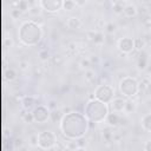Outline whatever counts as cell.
Returning a JSON list of instances; mask_svg holds the SVG:
<instances>
[{
  "mask_svg": "<svg viewBox=\"0 0 151 151\" xmlns=\"http://www.w3.org/2000/svg\"><path fill=\"white\" fill-rule=\"evenodd\" d=\"M59 127L65 137L77 140L86 134L88 129V119L85 117V114L70 111L68 113L64 114L59 123Z\"/></svg>",
  "mask_w": 151,
  "mask_h": 151,
  "instance_id": "obj_1",
  "label": "cell"
},
{
  "mask_svg": "<svg viewBox=\"0 0 151 151\" xmlns=\"http://www.w3.org/2000/svg\"><path fill=\"white\" fill-rule=\"evenodd\" d=\"M18 37L22 45L28 46V47L35 46L40 42L42 38L41 25L37 24L33 19L24 20L19 26Z\"/></svg>",
  "mask_w": 151,
  "mask_h": 151,
  "instance_id": "obj_2",
  "label": "cell"
},
{
  "mask_svg": "<svg viewBox=\"0 0 151 151\" xmlns=\"http://www.w3.org/2000/svg\"><path fill=\"white\" fill-rule=\"evenodd\" d=\"M85 117L88 119V122L92 123H101L105 122L109 112V105L105 103H101L97 99H91L85 105Z\"/></svg>",
  "mask_w": 151,
  "mask_h": 151,
  "instance_id": "obj_3",
  "label": "cell"
},
{
  "mask_svg": "<svg viewBox=\"0 0 151 151\" xmlns=\"http://www.w3.org/2000/svg\"><path fill=\"white\" fill-rule=\"evenodd\" d=\"M118 88L124 97L127 99H133L139 93V81L134 77L125 76L119 80Z\"/></svg>",
  "mask_w": 151,
  "mask_h": 151,
  "instance_id": "obj_4",
  "label": "cell"
},
{
  "mask_svg": "<svg viewBox=\"0 0 151 151\" xmlns=\"http://www.w3.org/2000/svg\"><path fill=\"white\" fill-rule=\"evenodd\" d=\"M93 98L101 103L110 104L114 98V90L109 84H100L94 88Z\"/></svg>",
  "mask_w": 151,
  "mask_h": 151,
  "instance_id": "obj_5",
  "label": "cell"
},
{
  "mask_svg": "<svg viewBox=\"0 0 151 151\" xmlns=\"http://www.w3.org/2000/svg\"><path fill=\"white\" fill-rule=\"evenodd\" d=\"M57 145V136L51 130H45L38 133V147L41 150H51Z\"/></svg>",
  "mask_w": 151,
  "mask_h": 151,
  "instance_id": "obj_6",
  "label": "cell"
},
{
  "mask_svg": "<svg viewBox=\"0 0 151 151\" xmlns=\"http://www.w3.org/2000/svg\"><path fill=\"white\" fill-rule=\"evenodd\" d=\"M32 113H33L34 122L38 124H44L51 118V110L48 109V106H45V105H38L32 111Z\"/></svg>",
  "mask_w": 151,
  "mask_h": 151,
  "instance_id": "obj_7",
  "label": "cell"
},
{
  "mask_svg": "<svg viewBox=\"0 0 151 151\" xmlns=\"http://www.w3.org/2000/svg\"><path fill=\"white\" fill-rule=\"evenodd\" d=\"M117 47H118L119 52H122L123 54L132 53L134 51V38H131V37L120 38L117 42Z\"/></svg>",
  "mask_w": 151,
  "mask_h": 151,
  "instance_id": "obj_8",
  "label": "cell"
},
{
  "mask_svg": "<svg viewBox=\"0 0 151 151\" xmlns=\"http://www.w3.org/2000/svg\"><path fill=\"white\" fill-rule=\"evenodd\" d=\"M63 2L64 1L61 0H41L39 1V6L47 13H57L60 8H63Z\"/></svg>",
  "mask_w": 151,
  "mask_h": 151,
  "instance_id": "obj_9",
  "label": "cell"
},
{
  "mask_svg": "<svg viewBox=\"0 0 151 151\" xmlns=\"http://www.w3.org/2000/svg\"><path fill=\"white\" fill-rule=\"evenodd\" d=\"M125 104H126V100L124 98H122V97H114L113 100L110 103V107H111L112 112L122 113V112H124Z\"/></svg>",
  "mask_w": 151,
  "mask_h": 151,
  "instance_id": "obj_10",
  "label": "cell"
},
{
  "mask_svg": "<svg viewBox=\"0 0 151 151\" xmlns=\"http://www.w3.org/2000/svg\"><path fill=\"white\" fill-rule=\"evenodd\" d=\"M149 60H150V55L149 53L144 50L139 53L138 58H137V68L139 71H145L149 66Z\"/></svg>",
  "mask_w": 151,
  "mask_h": 151,
  "instance_id": "obj_11",
  "label": "cell"
},
{
  "mask_svg": "<svg viewBox=\"0 0 151 151\" xmlns=\"http://www.w3.org/2000/svg\"><path fill=\"white\" fill-rule=\"evenodd\" d=\"M120 120H122V116L117 112H110L105 119L109 127H113V129L120 126Z\"/></svg>",
  "mask_w": 151,
  "mask_h": 151,
  "instance_id": "obj_12",
  "label": "cell"
},
{
  "mask_svg": "<svg viewBox=\"0 0 151 151\" xmlns=\"http://www.w3.org/2000/svg\"><path fill=\"white\" fill-rule=\"evenodd\" d=\"M35 104H37V101H35L34 97H32V96H26L21 100V106L25 112H32L37 107Z\"/></svg>",
  "mask_w": 151,
  "mask_h": 151,
  "instance_id": "obj_13",
  "label": "cell"
},
{
  "mask_svg": "<svg viewBox=\"0 0 151 151\" xmlns=\"http://www.w3.org/2000/svg\"><path fill=\"white\" fill-rule=\"evenodd\" d=\"M123 14L126 18H133L138 14V7L133 2H125L123 8Z\"/></svg>",
  "mask_w": 151,
  "mask_h": 151,
  "instance_id": "obj_14",
  "label": "cell"
},
{
  "mask_svg": "<svg viewBox=\"0 0 151 151\" xmlns=\"http://www.w3.org/2000/svg\"><path fill=\"white\" fill-rule=\"evenodd\" d=\"M66 26H67L70 29H79V28L83 26V21L80 20L79 17L71 15V17H68L67 20H66Z\"/></svg>",
  "mask_w": 151,
  "mask_h": 151,
  "instance_id": "obj_15",
  "label": "cell"
},
{
  "mask_svg": "<svg viewBox=\"0 0 151 151\" xmlns=\"http://www.w3.org/2000/svg\"><path fill=\"white\" fill-rule=\"evenodd\" d=\"M87 33L91 34L88 39H91L96 45H101V44H104L105 38H104V34H103L101 32H99V31H90V32H87Z\"/></svg>",
  "mask_w": 151,
  "mask_h": 151,
  "instance_id": "obj_16",
  "label": "cell"
},
{
  "mask_svg": "<svg viewBox=\"0 0 151 151\" xmlns=\"http://www.w3.org/2000/svg\"><path fill=\"white\" fill-rule=\"evenodd\" d=\"M140 125H142V129L146 132H150L151 133V112L144 114L140 119Z\"/></svg>",
  "mask_w": 151,
  "mask_h": 151,
  "instance_id": "obj_17",
  "label": "cell"
},
{
  "mask_svg": "<svg viewBox=\"0 0 151 151\" xmlns=\"http://www.w3.org/2000/svg\"><path fill=\"white\" fill-rule=\"evenodd\" d=\"M151 88V80L147 76H145L142 81H139V93H145V92H149Z\"/></svg>",
  "mask_w": 151,
  "mask_h": 151,
  "instance_id": "obj_18",
  "label": "cell"
},
{
  "mask_svg": "<svg viewBox=\"0 0 151 151\" xmlns=\"http://www.w3.org/2000/svg\"><path fill=\"white\" fill-rule=\"evenodd\" d=\"M137 110V103L133 99H127L124 109V114H132Z\"/></svg>",
  "mask_w": 151,
  "mask_h": 151,
  "instance_id": "obj_19",
  "label": "cell"
},
{
  "mask_svg": "<svg viewBox=\"0 0 151 151\" xmlns=\"http://www.w3.org/2000/svg\"><path fill=\"white\" fill-rule=\"evenodd\" d=\"M14 5H17V8H19L22 13L29 11L31 7H32V6H31V2H28L27 0H19V1L14 2Z\"/></svg>",
  "mask_w": 151,
  "mask_h": 151,
  "instance_id": "obj_20",
  "label": "cell"
},
{
  "mask_svg": "<svg viewBox=\"0 0 151 151\" xmlns=\"http://www.w3.org/2000/svg\"><path fill=\"white\" fill-rule=\"evenodd\" d=\"M125 1H113L112 2V11L114 14H123V8H124Z\"/></svg>",
  "mask_w": 151,
  "mask_h": 151,
  "instance_id": "obj_21",
  "label": "cell"
},
{
  "mask_svg": "<svg viewBox=\"0 0 151 151\" xmlns=\"http://www.w3.org/2000/svg\"><path fill=\"white\" fill-rule=\"evenodd\" d=\"M15 77H17V72H15V70H14L13 67H7V68L5 70V79H6L7 81L14 80Z\"/></svg>",
  "mask_w": 151,
  "mask_h": 151,
  "instance_id": "obj_22",
  "label": "cell"
},
{
  "mask_svg": "<svg viewBox=\"0 0 151 151\" xmlns=\"http://www.w3.org/2000/svg\"><path fill=\"white\" fill-rule=\"evenodd\" d=\"M146 46V41L143 38H134V50L142 52Z\"/></svg>",
  "mask_w": 151,
  "mask_h": 151,
  "instance_id": "obj_23",
  "label": "cell"
},
{
  "mask_svg": "<svg viewBox=\"0 0 151 151\" xmlns=\"http://www.w3.org/2000/svg\"><path fill=\"white\" fill-rule=\"evenodd\" d=\"M63 8L65 11H72V9H76L77 8V2L73 1V0H65L63 2Z\"/></svg>",
  "mask_w": 151,
  "mask_h": 151,
  "instance_id": "obj_24",
  "label": "cell"
},
{
  "mask_svg": "<svg viewBox=\"0 0 151 151\" xmlns=\"http://www.w3.org/2000/svg\"><path fill=\"white\" fill-rule=\"evenodd\" d=\"M19 68L22 71V72H27L29 68H31V63L27 60V59H21L19 61Z\"/></svg>",
  "mask_w": 151,
  "mask_h": 151,
  "instance_id": "obj_25",
  "label": "cell"
},
{
  "mask_svg": "<svg viewBox=\"0 0 151 151\" xmlns=\"http://www.w3.org/2000/svg\"><path fill=\"white\" fill-rule=\"evenodd\" d=\"M63 117H64V113L60 110H54L53 112H51V118H52L53 122H59L60 123Z\"/></svg>",
  "mask_w": 151,
  "mask_h": 151,
  "instance_id": "obj_26",
  "label": "cell"
},
{
  "mask_svg": "<svg viewBox=\"0 0 151 151\" xmlns=\"http://www.w3.org/2000/svg\"><path fill=\"white\" fill-rule=\"evenodd\" d=\"M91 65H92V63H91L90 58H83V59L79 61V66H80L81 68H84L85 71L90 70V68H91Z\"/></svg>",
  "mask_w": 151,
  "mask_h": 151,
  "instance_id": "obj_27",
  "label": "cell"
},
{
  "mask_svg": "<svg viewBox=\"0 0 151 151\" xmlns=\"http://www.w3.org/2000/svg\"><path fill=\"white\" fill-rule=\"evenodd\" d=\"M85 80L87 83H93L96 80V72L92 71L91 68L87 70V71H85Z\"/></svg>",
  "mask_w": 151,
  "mask_h": 151,
  "instance_id": "obj_28",
  "label": "cell"
},
{
  "mask_svg": "<svg viewBox=\"0 0 151 151\" xmlns=\"http://www.w3.org/2000/svg\"><path fill=\"white\" fill-rule=\"evenodd\" d=\"M105 32L106 33H109V34H113L116 31H117V25L116 24H113L112 21H110V22H107L106 25H105Z\"/></svg>",
  "mask_w": 151,
  "mask_h": 151,
  "instance_id": "obj_29",
  "label": "cell"
},
{
  "mask_svg": "<svg viewBox=\"0 0 151 151\" xmlns=\"http://www.w3.org/2000/svg\"><path fill=\"white\" fill-rule=\"evenodd\" d=\"M24 123H27V124H32L34 122V118H33V113L32 112H24L22 116H21Z\"/></svg>",
  "mask_w": 151,
  "mask_h": 151,
  "instance_id": "obj_30",
  "label": "cell"
},
{
  "mask_svg": "<svg viewBox=\"0 0 151 151\" xmlns=\"http://www.w3.org/2000/svg\"><path fill=\"white\" fill-rule=\"evenodd\" d=\"M39 59H40L41 61H47V60L50 59V53H48V51H47V50H41V51H39Z\"/></svg>",
  "mask_w": 151,
  "mask_h": 151,
  "instance_id": "obj_31",
  "label": "cell"
},
{
  "mask_svg": "<svg viewBox=\"0 0 151 151\" xmlns=\"http://www.w3.org/2000/svg\"><path fill=\"white\" fill-rule=\"evenodd\" d=\"M9 14H11V17L13 18V19H19L21 15H22V12L19 9V8H13V9H11V12H9Z\"/></svg>",
  "mask_w": 151,
  "mask_h": 151,
  "instance_id": "obj_32",
  "label": "cell"
},
{
  "mask_svg": "<svg viewBox=\"0 0 151 151\" xmlns=\"http://www.w3.org/2000/svg\"><path fill=\"white\" fill-rule=\"evenodd\" d=\"M29 145L33 147H38V133H33L29 136Z\"/></svg>",
  "mask_w": 151,
  "mask_h": 151,
  "instance_id": "obj_33",
  "label": "cell"
},
{
  "mask_svg": "<svg viewBox=\"0 0 151 151\" xmlns=\"http://www.w3.org/2000/svg\"><path fill=\"white\" fill-rule=\"evenodd\" d=\"M2 42H4V46L5 47H12L13 46V40H12L11 37H5L4 40H2Z\"/></svg>",
  "mask_w": 151,
  "mask_h": 151,
  "instance_id": "obj_34",
  "label": "cell"
},
{
  "mask_svg": "<svg viewBox=\"0 0 151 151\" xmlns=\"http://www.w3.org/2000/svg\"><path fill=\"white\" fill-rule=\"evenodd\" d=\"M144 151H151V139L146 140L144 144Z\"/></svg>",
  "mask_w": 151,
  "mask_h": 151,
  "instance_id": "obj_35",
  "label": "cell"
},
{
  "mask_svg": "<svg viewBox=\"0 0 151 151\" xmlns=\"http://www.w3.org/2000/svg\"><path fill=\"white\" fill-rule=\"evenodd\" d=\"M74 151H86V149L85 147H77Z\"/></svg>",
  "mask_w": 151,
  "mask_h": 151,
  "instance_id": "obj_36",
  "label": "cell"
},
{
  "mask_svg": "<svg viewBox=\"0 0 151 151\" xmlns=\"http://www.w3.org/2000/svg\"><path fill=\"white\" fill-rule=\"evenodd\" d=\"M19 151H27V149H26L25 146H20V147H19Z\"/></svg>",
  "mask_w": 151,
  "mask_h": 151,
  "instance_id": "obj_37",
  "label": "cell"
},
{
  "mask_svg": "<svg viewBox=\"0 0 151 151\" xmlns=\"http://www.w3.org/2000/svg\"><path fill=\"white\" fill-rule=\"evenodd\" d=\"M149 55H150V58H151V52H150V53H149Z\"/></svg>",
  "mask_w": 151,
  "mask_h": 151,
  "instance_id": "obj_38",
  "label": "cell"
}]
</instances>
